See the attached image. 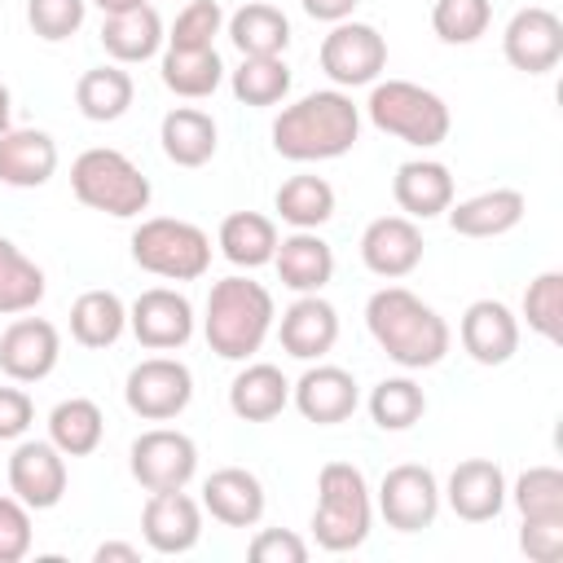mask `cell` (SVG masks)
Listing matches in <instances>:
<instances>
[{"label":"cell","instance_id":"cell-1","mask_svg":"<svg viewBox=\"0 0 563 563\" xmlns=\"http://www.w3.org/2000/svg\"><path fill=\"white\" fill-rule=\"evenodd\" d=\"M365 321H369V334L383 343V352L391 361L409 365V369L435 365L449 352V325H444V317H435L405 286L374 290L369 303H365Z\"/></svg>","mask_w":563,"mask_h":563},{"label":"cell","instance_id":"cell-16","mask_svg":"<svg viewBox=\"0 0 563 563\" xmlns=\"http://www.w3.org/2000/svg\"><path fill=\"white\" fill-rule=\"evenodd\" d=\"M132 330L145 347H180L194 330V312H189V299L167 290V286H154L145 290L136 303H132Z\"/></svg>","mask_w":563,"mask_h":563},{"label":"cell","instance_id":"cell-43","mask_svg":"<svg viewBox=\"0 0 563 563\" xmlns=\"http://www.w3.org/2000/svg\"><path fill=\"white\" fill-rule=\"evenodd\" d=\"M220 35V4L216 0H189L172 26V48H211Z\"/></svg>","mask_w":563,"mask_h":563},{"label":"cell","instance_id":"cell-6","mask_svg":"<svg viewBox=\"0 0 563 563\" xmlns=\"http://www.w3.org/2000/svg\"><path fill=\"white\" fill-rule=\"evenodd\" d=\"M369 119L409 145H440L449 136V106L431 88H418L409 79L378 84L369 92Z\"/></svg>","mask_w":563,"mask_h":563},{"label":"cell","instance_id":"cell-40","mask_svg":"<svg viewBox=\"0 0 563 563\" xmlns=\"http://www.w3.org/2000/svg\"><path fill=\"white\" fill-rule=\"evenodd\" d=\"M515 506L523 519H563V475L554 466H532L515 484Z\"/></svg>","mask_w":563,"mask_h":563},{"label":"cell","instance_id":"cell-50","mask_svg":"<svg viewBox=\"0 0 563 563\" xmlns=\"http://www.w3.org/2000/svg\"><path fill=\"white\" fill-rule=\"evenodd\" d=\"M110 559H119V563H136V550H132V545L110 541V545H101V550H97V563H110Z\"/></svg>","mask_w":563,"mask_h":563},{"label":"cell","instance_id":"cell-48","mask_svg":"<svg viewBox=\"0 0 563 563\" xmlns=\"http://www.w3.org/2000/svg\"><path fill=\"white\" fill-rule=\"evenodd\" d=\"M31 427V396L18 387H0V440H13Z\"/></svg>","mask_w":563,"mask_h":563},{"label":"cell","instance_id":"cell-20","mask_svg":"<svg viewBox=\"0 0 563 563\" xmlns=\"http://www.w3.org/2000/svg\"><path fill=\"white\" fill-rule=\"evenodd\" d=\"M57 167V145L48 132L40 128H9L0 136V180L4 185H18V189H35L53 176Z\"/></svg>","mask_w":563,"mask_h":563},{"label":"cell","instance_id":"cell-3","mask_svg":"<svg viewBox=\"0 0 563 563\" xmlns=\"http://www.w3.org/2000/svg\"><path fill=\"white\" fill-rule=\"evenodd\" d=\"M268 321H273V295L260 282L224 277V282L211 286V295H207V343H211V352H220L229 361L251 356L264 343Z\"/></svg>","mask_w":563,"mask_h":563},{"label":"cell","instance_id":"cell-9","mask_svg":"<svg viewBox=\"0 0 563 563\" xmlns=\"http://www.w3.org/2000/svg\"><path fill=\"white\" fill-rule=\"evenodd\" d=\"M198 466V449L189 435L180 431H145L136 444H132V475L141 488L150 493H163V488H185V479L194 475Z\"/></svg>","mask_w":563,"mask_h":563},{"label":"cell","instance_id":"cell-38","mask_svg":"<svg viewBox=\"0 0 563 563\" xmlns=\"http://www.w3.org/2000/svg\"><path fill=\"white\" fill-rule=\"evenodd\" d=\"M290 88V70L282 57H242V66L233 70V92L246 106H273L282 101Z\"/></svg>","mask_w":563,"mask_h":563},{"label":"cell","instance_id":"cell-31","mask_svg":"<svg viewBox=\"0 0 563 563\" xmlns=\"http://www.w3.org/2000/svg\"><path fill=\"white\" fill-rule=\"evenodd\" d=\"M220 246H224V255H229L233 264L255 268V264L273 260V251H277V229H273V220L260 216V211H233V216H224V224H220Z\"/></svg>","mask_w":563,"mask_h":563},{"label":"cell","instance_id":"cell-21","mask_svg":"<svg viewBox=\"0 0 563 563\" xmlns=\"http://www.w3.org/2000/svg\"><path fill=\"white\" fill-rule=\"evenodd\" d=\"M295 405L308 422H343L356 409V378L339 365H317L299 378Z\"/></svg>","mask_w":563,"mask_h":563},{"label":"cell","instance_id":"cell-27","mask_svg":"<svg viewBox=\"0 0 563 563\" xmlns=\"http://www.w3.org/2000/svg\"><path fill=\"white\" fill-rule=\"evenodd\" d=\"M158 40H163V22H158V13L150 4L110 13L106 26H101V44L119 62H145L158 48Z\"/></svg>","mask_w":563,"mask_h":563},{"label":"cell","instance_id":"cell-34","mask_svg":"<svg viewBox=\"0 0 563 563\" xmlns=\"http://www.w3.org/2000/svg\"><path fill=\"white\" fill-rule=\"evenodd\" d=\"M123 330V303L110 290H84L70 308V334L84 347H110Z\"/></svg>","mask_w":563,"mask_h":563},{"label":"cell","instance_id":"cell-28","mask_svg":"<svg viewBox=\"0 0 563 563\" xmlns=\"http://www.w3.org/2000/svg\"><path fill=\"white\" fill-rule=\"evenodd\" d=\"M391 189H396V202L422 220L453 202V176L444 163H400Z\"/></svg>","mask_w":563,"mask_h":563},{"label":"cell","instance_id":"cell-23","mask_svg":"<svg viewBox=\"0 0 563 563\" xmlns=\"http://www.w3.org/2000/svg\"><path fill=\"white\" fill-rule=\"evenodd\" d=\"M202 497H207V510H211L220 523H229V528H246V523H255V519L264 515V488H260V479H255L251 471H242V466L216 471V475L207 479Z\"/></svg>","mask_w":563,"mask_h":563},{"label":"cell","instance_id":"cell-33","mask_svg":"<svg viewBox=\"0 0 563 563\" xmlns=\"http://www.w3.org/2000/svg\"><path fill=\"white\" fill-rule=\"evenodd\" d=\"M101 427H106V418H101L97 400H88V396H70V400H62V405L53 409V418H48L53 444H57L62 453H70V457L92 453L97 440H101Z\"/></svg>","mask_w":563,"mask_h":563},{"label":"cell","instance_id":"cell-12","mask_svg":"<svg viewBox=\"0 0 563 563\" xmlns=\"http://www.w3.org/2000/svg\"><path fill=\"white\" fill-rule=\"evenodd\" d=\"M563 57V22L559 13L532 4V9H519L506 26V62L515 70H528V75H545L554 70V62Z\"/></svg>","mask_w":563,"mask_h":563},{"label":"cell","instance_id":"cell-45","mask_svg":"<svg viewBox=\"0 0 563 563\" xmlns=\"http://www.w3.org/2000/svg\"><path fill=\"white\" fill-rule=\"evenodd\" d=\"M519 545L532 563H559L563 559V519H523Z\"/></svg>","mask_w":563,"mask_h":563},{"label":"cell","instance_id":"cell-35","mask_svg":"<svg viewBox=\"0 0 563 563\" xmlns=\"http://www.w3.org/2000/svg\"><path fill=\"white\" fill-rule=\"evenodd\" d=\"M220 57L216 48H167L163 57V84L180 97H207L220 84Z\"/></svg>","mask_w":563,"mask_h":563},{"label":"cell","instance_id":"cell-25","mask_svg":"<svg viewBox=\"0 0 563 563\" xmlns=\"http://www.w3.org/2000/svg\"><path fill=\"white\" fill-rule=\"evenodd\" d=\"M286 387H290L286 374H282L277 365L260 361V365H246V369L233 378V387H229V405H233V413L246 418V422H268V418L282 413V405H286Z\"/></svg>","mask_w":563,"mask_h":563},{"label":"cell","instance_id":"cell-14","mask_svg":"<svg viewBox=\"0 0 563 563\" xmlns=\"http://www.w3.org/2000/svg\"><path fill=\"white\" fill-rule=\"evenodd\" d=\"M57 330L40 317H22L0 334V369L18 383H35L57 365Z\"/></svg>","mask_w":563,"mask_h":563},{"label":"cell","instance_id":"cell-22","mask_svg":"<svg viewBox=\"0 0 563 563\" xmlns=\"http://www.w3.org/2000/svg\"><path fill=\"white\" fill-rule=\"evenodd\" d=\"M334 339H339V317H334V308L325 299L303 295V299H295L286 308V317H282V347L290 356H299V361L321 356V352L334 347Z\"/></svg>","mask_w":563,"mask_h":563},{"label":"cell","instance_id":"cell-2","mask_svg":"<svg viewBox=\"0 0 563 563\" xmlns=\"http://www.w3.org/2000/svg\"><path fill=\"white\" fill-rule=\"evenodd\" d=\"M356 106L343 92H308L303 101L286 106L273 123V145L277 154L308 163V158H334L352 150L356 141Z\"/></svg>","mask_w":563,"mask_h":563},{"label":"cell","instance_id":"cell-18","mask_svg":"<svg viewBox=\"0 0 563 563\" xmlns=\"http://www.w3.org/2000/svg\"><path fill=\"white\" fill-rule=\"evenodd\" d=\"M449 501L462 519L471 523H484L501 510L506 501V479H501V466L488 462V457H466L453 466L449 475Z\"/></svg>","mask_w":563,"mask_h":563},{"label":"cell","instance_id":"cell-15","mask_svg":"<svg viewBox=\"0 0 563 563\" xmlns=\"http://www.w3.org/2000/svg\"><path fill=\"white\" fill-rule=\"evenodd\" d=\"M361 255L378 277H405L422 260V233L409 216H378L361 238Z\"/></svg>","mask_w":563,"mask_h":563},{"label":"cell","instance_id":"cell-13","mask_svg":"<svg viewBox=\"0 0 563 563\" xmlns=\"http://www.w3.org/2000/svg\"><path fill=\"white\" fill-rule=\"evenodd\" d=\"M9 484L22 506H35V510L57 506L66 493V462L57 457V444H44V440L18 444L9 457Z\"/></svg>","mask_w":563,"mask_h":563},{"label":"cell","instance_id":"cell-47","mask_svg":"<svg viewBox=\"0 0 563 563\" xmlns=\"http://www.w3.org/2000/svg\"><path fill=\"white\" fill-rule=\"evenodd\" d=\"M303 559H308V545L286 528H264L251 541V563H303Z\"/></svg>","mask_w":563,"mask_h":563},{"label":"cell","instance_id":"cell-36","mask_svg":"<svg viewBox=\"0 0 563 563\" xmlns=\"http://www.w3.org/2000/svg\"><path fill=\"white\" fill-rule=\"evenodd\" d=\"M44 299V273L0 238V312H26Z\"/></svg>","mask_w":563,"mask_h":563},{"label":"cell","instance_id":"cell-49","mask_svg":"<svg viewBox=\"0 0 563 563\" xmlns=\"http://www.w3.org/2000/svg\"><path fill=\"white\" fill-rule=\"evenodd\" d=\"M352 4H356V0H303V9H308L312 18H321V22H339V18H347Z\"/></svg>","mask_w":563,"mask_h":563},{"label":"cell","instance_id":"cell-24","mask_svg":"<svg viewBox=\"0 0 563 563\" xmlns=\"http://www.w3.org/2000/svg\"><path fill=\"white\" fill-rule=\"evenodd\" d=\"M519 220H523V194L519 189H488V194H475L449 211V224L462 238H493V233L515 229Z\"/></svg>","mask_w":563,"mask_h":563},{"label":"cell","instance_id":"cell-44","mask_svg":"<svg viewBox=\"0 0 563 563\" xmlns=\"http://www.w3.org/2000/svg\"><path fill=\"white\" fill-rule=\"evenodd\" d=\"M31 31L44 40H66L84 22V0H26Z\"/></svg>","mask_w":563,"mask_h":563},{"label":"cell","instance_id":"cell-8","mask_svg":"<svg viewBox=\"0 0 563 563\" xmlns=\"http://www.w3.org/2000/svg\"><path fill=\"white\" fill-rule=\"evenodd\" d=\"M189 396H194V378L180 361L150 356L128 374V405H132V413H141L150 422L176 418L189 405Z\"/></svg>","mask_w":563,"mask_h":563},{"label":"cell","instance_id":"cell-10","mask_svg":"<svg viewBox=\"0 0 563 563\" xmlns=\"http://www.w3.org/2000/svg\"><path fill=\"white\" fill-rule=\"evenodd\" d=\"M387 62V44L365 22H343L321 40V70L334 84H369Z\"/></svg>","mask_w":563,"mask_h":563},{"label":"cell","instance_id":"cell-37","mask_svg":"<svg viewBox=\"0 0 563 563\" xmlns=\"http://www.w3.org/2000/svg\"><path fill=\"white\" fill-rule=\"evenodd\" d=\"M277 211H282V220H290L299 229H317L334 211V189L321 176H290L277 189Z\"/></svg>","mask_w":563,"mask_h":563},{"label":"cell","instance_id":"cell-32","mask_svg":"<svg viewBox=\"0 0 563 563\" xmlns=\"http://www.w3.org/2000/svg\"><path fill=\"white\" fill-rule=\"evenodd\" d=\"M75 101H79V110H84L88 119H97V123L119 119V114L132 106V79H128V70H119V66H92V70L79 75Z\"/></svg>","mask_w":563,"mask_h":563},{"label":"cell","instance_id":"cell-52","mask_svg":"<svg viewBox=\"0 0 563 563\" xmlns=\"http://www.w3.org/2000/svg\"><path fill=\"white\" fill-rule=\"evenodd\" d=\"M9 132V88L0 84V136Z\"/></svg>","mask_w":563,"mask_h":563},{"label":"cell","instance_id":"cell-7","mask_svg":"<svg viewBox=\"0 0 563 563\" xmlns=\"http://www.w3.org/2000/svg\"><path fill=\"white\" fill-rule=\"evenodd\" d=\"M132 260H136L145 273L189 282V277H202V273H207V264H211V242H207V233H202L198 224H189V220L154 216V220H145V224L132 233Z\"/></svg>","mask_w":563,"mask_h":563},{"label":"cell","instance_id":"cell-26","mask_svg":"<svg viewBox=\"0 0 563 563\" xmlns=\"http://www.w3.org/2000/svg\"><path fill=\"white\" fill-rule=\"evenodd\" d=\"M229 35L242 48V57H277L286 48V40H290V22H286L282 9H273L264 0H251V4H242L233 13Z\"/></svg>","mask_w":563,"mask_h":563},{"label":"cell","instance_id":"cell-46","mask_svg":"<svg viewBox=\"0 0 563 563\" xmlns=\"http://www.w3.org/2000/svg\"><path fill=\"white\" fill-rule=\"evenodd\" d=\"M26 545H31V519H26L22 501L0 497V563L22 559Z\"/></svg>","mask_w":563,"mask_h":563},{"label":"cell","instance_id":"cell-42","mask_svg":"<svg viewBox=\"0 0 563 563\" xmlns=\"http://www.w3.org/2000/svg\"><path fill=\"white\" fill-rule=\"evenodd\" d=\"M523 312H528V325L545 339H563V277L559 273H541L528 295H523Z\"/></svg>","mask_w":563,"mask_h":563},{"label":"cell","instance_id":"cell-51","mask_svg":"<svg viewBox=\"0 0 563 563\" xmlns=\"http://www.w3.org/2000/svg\"><path fill=\"white\" fill-rule=\"evenodd\" d=\"M106 13H123V9H136V4H145V0H97Z\"/></svg>","mask_w":563,"mask_h":563},{"label":"cell","instance_id":"cell-41","mask_svg":"<svg viewBox=\"0 0 563 563\" xmlns=\"http://www.w3.org/2000/svg\"><path fill=\"white\" fill-rule=\"evenodd\" d=\"M488 13H493L488 0H435L431 26H435V35L449 40V44H471V40L484 35Z\"/></svg>","mask_w":563,"mask_h":563},{"label":"cell","instance_id":"cell-19","mask_svg":"<svg viewBox=\"0 0 563 563\" xmlns=\"http://www.w3.org/2000/svg\"><path fill=\"white\" fill-rule=\"evenodd\" d=\"M141 528H145V541L163 554H180L198 541V506L180 493V488H163V493H150L145 501V515H141Z\"/></svg>","mask_w":563,"mask_h":563},{"label":"cell","instance_id":"cell-5","mask_svg":"<svg viewBox=\"0 0 563 563\" xmlns=\"http://www.w3.org/2000/svg\"><path fill=\"white\" fill-rule=\"evenodd\" d=\"M70 189L84 207L110 216H136L150 202V180L119 150H84L70 167Z\"/></svg>","mask_w":563,"mask_h":563},{"label":"cell","instance_id":"cell-4","mask_svg":"<svg viewBox=\"0 0 563 563\" xmlns=\"http://www.w3.org/2000/svg\"><path fill=\"white\" fill-rule=\"evenodd\" d=\"M317 510H312V537L325 550H352L369 532V497L365 479L352 462H325L317 479Z\"/></svg>","mask_w":563,"mask_h":563},{"label":"cell","instance_id":"cell-29","mask_svg":"<svg viewBox=\"0 0 563 563\" xmlns=\"http://www.w3.org/2000/svg\"><path fill=\"white\" fill-rule=\"evenodd\" d=\"M163 150L180 167H202L216 154V123L194 106H176L163 119Z\"/></svg>","mask_w":563,"mask_h":563},{"label":"cell","instance_id":"cell-30","mask_svg":"<svg viewBox=\"0 0 563 563\" xmlns=\"http://www.w3.org/2000/svg\"><path fill=\"white\" fill-rule=\"evenodd\" d=\"M273 255H277L282 282L295 286V290H321L330 282V273H334V255L317 233H295Z\"/></svg>","mask_w":563,"mask_h":563},{"label":"cell","instance_id":"cell-11","mask_svg":"<svg viewBox=\"0 0 563 563\" xmlns=\"http://www.w3.org/2000/svg\"><path fill=\"white\" fill-rule=\"evenodd\" d=\"M378 506H383V519L400 532H418L435 519V506H440V493H435V475L418 462H405V466H391L383 475V488H378Z\"/></svg>","mask_w":563,"mask_h":563},{"label":"cell","instance_id":"cell-39","mask_svg":"<svg viewBox=\"0 0 563 563\" xmlns=\"http://www.w3.org/2000/svg\"><path fill=\"white\" fill-rule=\"evenodd\" d=\"M422 409H427L422 387L409 383V378H387V383H378L374 396H369V413H374V422L387 427V431L413 427V422L422 418Z\"/></svg>","mask_w":563,"mask_h":563},{"label":"cell","instance_id":"cell-17","mask_svg":"<svg viewBox=\"0 0 563 563\" xmlns=\"http://www.w3.org/2000/svg\"><path fill=\"white\" fill-rule=\"evenodd\" d=\"M462 347L479 361V365H501L510 361V352L519 347V325L510 317L506 303L497 299H475L462 317Z\"/></svg>","mask_w":563,"mask_h":563}]
</instances>
